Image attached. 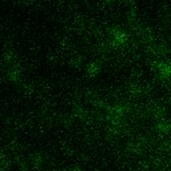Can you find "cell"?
I'll return each mask as SVG.
<instances>
[{"label":"cell","mask_w":171,"mask_h":171,"mask_svg":"<svg viewBox=\"0 0 171 171\" xmlns=\"http://www.w3.org/2000/svg\"><path fill=\"white\" fill-rule=\"evenodd\" d=\"M158 68H159V72L162 74V75H164V76H167V75L171 74V67L169 64H166V63H159Z\"/></svg>","instance_id":"cell-1"},{"label":"cell","mask_w":171,"mask_h":171,"mask_svg":"<svg viewBox=\"0 0 171 171\" xmlns=\"http://www.w3.org/2000/svg\"><path fill=\"white\" fill-rule=\"evenodd\" d=\"M87 71H88V74H96L99 71V64L98 63H91L87 65Z\"/></svg>","instance_id":"cell-2"}]
</instances>
